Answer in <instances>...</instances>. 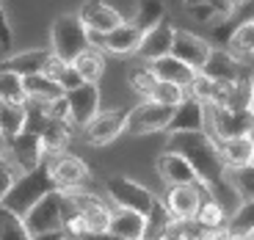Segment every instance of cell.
Here are the masks:
<instances>
[{"instance_id":"obj_1","label":"cell","mask_w":254,"mask_h":240,"mask_svg":"<svg viewBox=\"0 0 254 240\" xmlns=\"http://www.w3.org/2000/svg\"><path fill=\"white\" fill-rule=\"evenodd\" d=\"M166 152H174L185 163L193 169V174L199 177V182L204 185V190L210 193V199H221L227 190V163L221 158L216 138L202 133H172Z\"/></svg>"},{"instance_id":"obj_2","label":"cell","mask_w":254,"mask_h":240,"mask_svg":"<svg viewBox=\"0 0 254 240\" xmlns=\"http://www.w3.org/2000/svg\"><path fill=\"white\" fill-rule=\"evenodd\" d=\"M53 190H58L56 185H53L50 180V166H47V160L42 166H36L33 171H28V174H19L17 180H14V185L8 188V193L3 196V202H0V207L11 210L14 215H22L28 213V210L33 207V204L42 199V196L53 193Z\"/></svg>"},{"instance_id":"obj_3","label":"cell","mask_w":254,"mask_h":240,"mask_svg":"<svg viewBox=\"0 0 254 240\" xmlns=\"http://www.w3.org/2000/svg\"><path fill=\"white\" fill-rule=\"evenodd\" d=\"M69 202L64 190H53V193L42 196L25 215H22V224H25L28 235H47V232H61V224L69 213Z\"/></svg>"},{"instance_id":"obj_4","label":"cell","mask_w":254,"mask_h":240,"mask_svg":"<svg viewBox=\"0 0 254 240\" xmlns=\"http://www.w3.org/2000/svg\"><path fill=\"white\" fill-rule=\"evenodd\" d=\"M53 56L69 66L80 53L89 50V33L77 19V14H61L53 22Z\"/></svg>"},{"instance_id":"obj_5","label":"cell","mask_w":254,"mask_h":240,"mask_svg":"<svg viewBox=\"0 0 254 240\" xmlns=\"http://www.w3.org/2000/svg\"><path fill=\"white\" fill-rule=\"evenodd\" d=\"M0 160L14 166L19 174H28V171H33L36 166L45 163L47 152H45V146H42V141H39V135L22 130V133L14 135V138L0 141Z\"/></svg>"},{"instance_id":"obj_6","label":"cell","mask_w":254,"mask_h":240,"mask_svg":"<svg viewBox=\"0 0 254 240\" xmlns=\"http://www.w3.org/2000/svg\"><path fill=\"white\" fill-rule=\"evenodd\" d=\"M25 130L39 135V141H42L47 155H61V152H66V144L72 138V127L47 119L42 114V105H36V102L25 105Z\"/></svg>"},{"instance_id":"obj_7","label":"cell","mask_w":254,"mask_h":240,"mask_svg":"<svg viewBox=\"0 0 254 240\" xmlns=\"http://www.w3.org/2000/svg\"><path fill=\"white\" fill-rule=\"evenodd\" d=\"M105 190L119 204V210H130V213H138L144 218L149 215L152 204L158 202V196L146 188V185L135 182L130 177H108L105 180Z\"/></svg>"},{"instance_id":"obj_8","label":"cell","mask_w":254,"mask_h":240,"mask_svg":"<svg viewBox=\"0 0 254 240\" xmlns=\"http://www.w3.org/2000/svg\"><path fill=\"white\" fill-rule=\"evenodd\" d=\"M141 36H144V31L135 22H122L105 36L89 33V47L97 53H108V56H133L141 45Z\"/></svg>"},{"instance_id":"obj_9","label":"cell","mask_w":254,"mask_h":240,"mask_svg":"<svg viewBox=\"0 0 254 240\" xmlns=\"http://www.w3.org/2000/svg\"><path fill=\"white\" fill-rule=\"evenodd\" d=\"M64 196H66L69 207L86 221L89 235H105L108 232L111 213H114V210L102 202V199H97L94 193H86V190H64Z\"/></svg>"},{"instance_id":"obj_10","label":"cell","mask_w":254,"mask_h":240,"mask_svg":"<svg viewBox=\"0 0 254 240\" xmlns=\"http://www.w3.org/2000/svg\"><path fill=\"white\" fill-rule=\"evenodd\" d=\"M207 119L218 141L252 135V111L246 108H207Z\"/></svg>"},{"instance_id":"obj_11","label":"cell","mask_w":254,"mask_h":240,"mask_svg":"<svg viewBox=\"0 0 254 240\" xmlns=\"http://www.w3.org/2000/svg\"><path fill=\"white\" fill-rule=\"evenodd\" d=\"M172 121V108L155 105V102H141V105L130 108L125 121V133L130 135H149V133H160L166 130Z\"/></svg>"},{"instance_id":"obj_12","label":"cell","mask_w":254,"mask_h":240,"mask_svg":"<svg viewBox=\"0 0 254 240\" xmlns=\"http://www.w3.org/2000/svg\"><path fill=\"white\" fill-rule=\"evenodd\" d=\"M47 166H50V180L58 190H77L91 177L89 166L77 155H69V152L56 155V160H47Z\"/></svg>"},{"instance_id":"obj_13","label":"cell","mask_w":254,"mask_h":240,"mask_svg":"<svg viewBox=\"0 0 254 240\" xmlns=\"http://www.w3.org/2000/svg\"><path fill=\"white\" fill-rule=\"evenodd\" d=\"M127 114H130V108H114V111L97 114L89 124L83 127V130H86V141H89L91 146H105V144H111V141H116L125 133Z\"/></svg>"},{"instance_id":"obj_14","label":"cell","mask_w":254,"mask_h":240,"mask_svg":"<svg viewBox=\"0 0 254 240\" xmlns=\"http://www.w3.org/2000/svg\"><path fill=\"white\" fill-rule=\"evenodd\" d=\"M210 53H213V47H210V42H204L202 36L188 33V31H174L172 53H169V56H174L177 61H183L188 69L202 72V66L210 58Z\"/></svg>"},{"instance_id":"obj_15","label":"cell","mask_w":254,"mask_h":240,"mask_svg":"<svg viewBox=\"0 0 254 240\" xmlns=\"http://www.w3.org/2000/svg\"><path fill=\"white\" fill-rule=\"evenodd\" d=\"M199 204H202V190L193 188V185H172L163 196V207L169 213V218L183 224L196 218Z\"/></svg>"},{"instance_id":"obj_16","label":"cell","mask_w":254,"mask_h":240,"mask_svg":"<svg viewBox=\"0 0 254 240\" xmlns=\"http://www.w3.org/2000/svg\"><path fill=\"white\" fill-rule=\"evenodd\" d=\"M77 19L83 22L86 33H100V36H105L108 31H114L116 25L125 22V17L114 6H108L105 0H86L77 11Z\"/></svg>"},{"instance_id":"obj_17","label":"cell","mask_w":254,"mask_h":240,"mask_svg":"<svg viewBox=\"0 0 254 240\" xmlns=\"http://www.w3.org/2000/svg\"><path fill=\"white\" fill-rule=\"evenodd\" d=\"M66 105H69V121L77 127H86L100 114V89L94 83H83L75 91H66Z\"/></svg>"},{"instance_id":"obj_18","label":"cell","mask_w":254,"mask_h":240,"mask_svg":"<svg viewBox=\"0 0 254 240\" xmlns=\"http://www.w3.org/2000/svg\"><path fill=\"white\" fill-rule=\"evenodd\" d=\"M204 124H207V108L185 91V100L172 111V121L166 130L169 133H202Z\"/></svg>"},{"instance_id":"obj_19","label":"cell","mask_w":254,"mask_h":240,"mask_svg":"<svg viewBox=\"0 0 254 240\" xmlns=\"http://www.w3.org/2000/svg\"><path fill=\"white\" fill-rule=\"evenodd\" d=\"M174 31H177V28H174L169 19H160L155 28L144 31V36H141V45H138V50H135V56H138L141 61H146V63H152V61H158V58L169 56V53H172Z\"/></svg>"},{"instance_id":"obj_20","label":"cell","mask_w":254,"mask_h":240,"mask_svg":"<svg viewBox=\"0 0 254 240\" xmlns=\"http://www.w3.org/2000/svg\"><path fill=\"white\" fill-rule=\"evenodd\" d=\"M158 174H160V180H163L169 188H172V185H193V188H199L210 199V193L204 190V185L199 182V177L193 174V169H190L180 155H174V152L163 149L158 155Z\"/></svg>"},{"instance_id":"obj_21","label":"cell","mask_w":254,"mask_h":240,"mask_svg":"<svg viewBox=\"0 0 254 240\" xmlns=\"http://www.w3.org/2000/svg\"><path fill=\"white\" fill-rule=\"evenodd\" d=\"M202 75L210 80H227V83H238L249 75V66H243L241 61L229 56L227 50H213L207 58V63L202 66Z\"/></svg>"},{"instance_id":"obj_22","label":"cell","mask_w":254,"mask_h":240,"mask_svg":"<svg viewBox=\"0 0 254 240\" xmlns=\"http://www.w3.org/2000/svg\"><path fill=\"white\" fill-rule=\"evenodd\" d=\"M53 56V50H22L8 56L6 61H0V72H11L17 77H31V75H42L47 58Z\"/></svg>"},{"instance_id":"obj_23","label":"cell","mask_w":254,"mask_h":240,"mask_svg":"<svg viewBox=\"0 0 254 240\" xmlns=\"http://www.w3.org/2000/svg\"><path fill=\"white\" fill-rule=\"evenodd\" d=\"M108 235L116 240H144L146 238V218L130 210H116L111 213Z\"/></svg>"},{"instance_id":"obj_24","label":"cell","mask_w":254,"mask_h":240,"mask_svg":"<svg viewBox=\"0 0 254 240\" xmlns=\"http://www.w3.org/2000/svg\"><path fill=\"white\" fill-rule=\"evenodd\" d=\"M149 69H152L155 80L174 83V86H180V89H188L190 80L196 77V72L188 69V66H185L183 61H177L174 56H163V58H158V61H152L149 63Z\"/></svg>"},{"instance_id":"obj_25","label":"cell","mask_w":254,"mask_h":240,"mask_svg":"<svg viewBox=\"0 0 254 240\" xmlns=\"http://www.w3.org/2000/svg\"><path fill=\"white\" fill-rule=\"evenodd\" d=\"M252 50H254V19L249 17V19H243L235 31L229 33L227 53L235 58V61H241L243 66H246V63L252 61Z\"/></svg>"},{"instance_id":"obj_26","label":"cell","mask_w":254,"mask_h":240,"mask_svg":"<svg viewBox=\"0 0 254 240\" xmlns=\"http://www.w3.org/2000/svg\"><path fill=\"white\" fill-rule=\"evenodd\" d=\"M22 91H25V100L36 102V105H45V102H53V100H58V97H64L61 86H58L53 77H45V75L22 77Z\"/></svg>"},{"instance_id":"obj_27","label":"cell","mask_w":254,"mask_h":240,"mask_svg":"<svg viewBox=\"0 0 254 240\" xmlns=\"http://www.w3.org/2000/svg\"><path fill=\"white\" fill-rule=\"evenodd\" d=\"M218 149H221V158L224 163H227V169H232V166H249L254 158V141L252 135H241V138H227L218 144Z\"/></svg>"},{"instance_id":"obj_28","label":"cell","mask_w":254,"mask_h":240,"mask_svg":"<svg viewBox=\"0 0 254 240\" xmlns=\"http://www.w3.org/2000/svg\"><path fill=\"white\" fill-rule=\"evenodd\" d=\"M69 66L80 75L83 83H94V86H97L100 77H102V72H105V58H102V53H97V50H91V47H89V50L80 53Z\"/></svg>"},{"instance_id":"obj_29","label":"cell","mask_w":254,"mask_h":240,"mask_svg":"<svg viewBox=\"0 0 254 240\" xmlns=\"http://www.w3.org/2000/svg\"><path fill=\"white\" fill-rule=\"evenodd\" d=\"M22 130H25V105L0 102V135H3V141L19 135Z\"/></svg>"},{"instance_id":"obj_30","label":"cell","mask_w":254,"mask_h":240,"mask_svg":"<svg viewBox=\"0 0 254 240\" xmlns=\"http://www.w3.org/2000/svg\"><path fill=\"white\" fill-rule=\"evenodd\" d=\"M160 19H166L163 0H138V3H135V19H133V22L141 28V31L155 28Z\"/></svg>"},{"instance_id":"obj_31","label":"cell","mask_w":254,"mask_h":240,"mask_svg":"<svg viewBox=\"0 0 254 240\" xmlns=\"http://www.w3.org/2000/svg\"><path fill=\"white\" fill-rule=\"evenodd\" d=\"M252 180H254V166H232V169H227V185H232V188L238 190V196H241V202H252Z\"/></svg>"},{"instance_id":"obj_32","label":"cell","mask_w":254,"mask_h":240,"mask_svg":"<svg viewBox=\"0 0 254 240\" xmlns=\"http://www.w3.org/2000/svg\"><path fill=\"white\" fill-rule=\"evenodd\" d=\"M193 221L204 229H221L227 224V213H224V204L216 202V199H207V202L199 204L196 210V218Z\"/></svg>"},{"instance_id":"obj_33","label":"cell","mask_w":254,"mask_h":240,"mask_svg":"<svg viewBox=\"0 0 254 240\" xmlns=\"http://www.w3.org/2000/svg\"><path fill=\"white\" fill-rule=\"evenodd\" d=\"M254 227V202H241L232 218H227V235H252Z\"/></svg>"},{"instance_id":"obj_34","label":"cell","mask_w":254,"mask_h":240,"mask_svg":"<svg viewBox=\"0 0 254 240\" xmlns=\"http://www.w3.org/2000/svg\"><path fill=\"white\" fill-rule=\"evenodd\" d=\"M0 240H31L22 218L6 207H0Z\"/></svg>"},{"instance_id":"obj_35","label":"cell","mask_w":254,"mask_h":240,"mask_svg":"<svg viewBox=\"0 0 254 240\" xmlns=\"http://www.w3.org/2000/svg\"><path fill=\"white\" fill-rule=\"evenodd\" d=\"M0 102L28 105L25 91H22V77L11 75V72H0Z\"/></svg>"},{"instance_id":"obj_36","label":"cell","mask_w":254,"mask_h":240,"mask_svg":"<svg viewBox=\"0 0 254 240\" xmlns=\"http://www.w3.org/2000/svg\"><path fill=\"white\" fill-rule=\"evenodd\" d=\"M190 17L196 19V22H213V19H227L232 17L235 8L229 6L227 0H213V3H204V6H193L188 8Z\"/></svg>"},{"instance_id":"obj_37","label":"cell","mask_w":254,"mask_h":240,"mask_svg":"<svg viewBox=\"0 0 254 240\" xmlns=\"http://www.w3.org/2000/svg\"><path fill=\"white\" fill-rule=\"evenodd\" d=\"M185 100V89H180V86H174V83H155L152 94H149V102H155V105H163V108H177L180 102Z\"/></svg>"},{"instance_id":"obj_38","label":"cell","mask_w":254,"mask_h":240,"mask_svg":"<svg viewBox=\"0 0 254 240\" xmlns=\"http://www.w3.org/2000/svg\"><path fill=\"white\" fill-rule=\"evenodd\" d=\"M127 83H130V89H133L135 94L149 97L158 80H155L152 69H149V63H141V66H130V72H127Z\"/></svg>"},{"instance_id":"obj_39","label":"cell","mask_w":254,"mask_h":240,"mask_svg":"<svg viewBox=\"0 0 254 240\" xmlns=\"http://www.w3.org/2000/svg\"><path fill=\"white\" fill-rule=\"evenodd\" d=\"M42 114H45L47 119L58 121V124H72V121H69V105H66V97H58V100H53V102H45V105H42Z\"/></svg>"},{"instance_id":"obj_40","label":"cell","mask_w":254,"mask_h":240,"mask_svg":"<svg viewBox=\"0 0 254 240\" xmlns=\"http://www.w3.org/2000/svg\"><path fill=\"white\" fill-rule=\"evenodd\" d=\"M53 80H56L58 86H61V91H64V94H66V91H75L77 86H83L80 75H77V72L72 69V66H64V69L58 72L56 77H53Z\"/></svg>"},{"instance_id":"obj_41","label":"cell","mask_w":254,"mask_h":240,"mask_svg":"<svg viewBox=\"0 0 254 240\" xmlns=\"http://www.w3.org/2000/svg\"><path fill=\"white\" fill-rule=\"evenodd\" d=\"M11 45H14V33H11V25H8L3 0H0V47H3V50H11Z\"/></svg>"},{"instance_id":"obj_42","label":"cell","mask_w":254,"mask_h":240,"mask_svg":"<svg viewBox=\"0 0 254 240\" xmlns=\"http://www.w3.org/2000/svg\"><path fill=\"white\" fill-rule=\"evenodd\" d=\"M14 180H17L14 169L8 163H3V160H0V202H3V196L8 193V188L14 185Z\"/></svg>"},{"instance_id":"obj_43","label":"cell","mask_w":254,"mask_h":240,"mask_svg":"<svg viewBox=\"0 0 254 240\" xmlns=\"http://www.w3.org/2000/svg\"><path fill=\"white\" fill-rule=\"evenodd\" d=\"M31 240H64L61 232H47V235H33Z\"/></svg>"},{"instance_id":"obj_44","label":"cell","mask_w":254,"mask_h":240,"mask_svg":"<svg viewBox=\"0 0 254 240\" xmlns=\"http://www.w3.org/2000/svg\"><path fill=\"white\" fill-rule=\"evenodd\" d=\"M204 3H213V0H183L185 8H193V6H204Z\"/></svg>"},{"instance_id":"obj_45","label":"cell","mask_w":254,"mask_h":240,"mask_svg":"<svg viewBox=\"0 0 254 240\" xmlns=\"http://www.w3.org/2000/svg\"><path fill=\"white\" fill-rule=\"evenodd\" d=\"M227 240H254V238H252V235H229Z\"/></svg>"},{"instance_id":"obj_46","label":"cell","mask_w":254,"mask_h":240,"mask_svg":"<svg viewBox=\"0 0 254 240\" xmlns=\"http://www.w3.org/2000/svg\"><path fill=\"white\" fill-rule=\"evenodd\" d=\"M227 3H229L232 8H238V6H243V3H249V0H227Z\"/></svg>"},{"instance_id":"obj_47","label":"cell","mask_w":254,"mask_h":240,"mask_svg":"<svg viewBox=\"0 0 254 240\" xmlns=\"http://www.w3.org/2000/svg\"><path fill=\"white\" fill-rule=\"evenodd\" d=\"M185 240H193V235H190V238H185Z\"/></svg>"}]
</instances>
